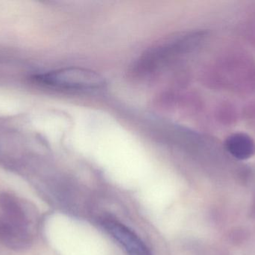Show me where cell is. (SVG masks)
I'll list each match as a JSON object with an SVG mask.
<instances>
[{"label":"cell","instance_id":"6","mask_svg":"<svg viewBox=\"0 0 255 255\" xmlns=\"http://www.w3.org/2000/svg\"><path fill=\"white\" fill-rule=\"evenodd\" d=\"M225 148L229 154L239 160H247L255 153V144L250 136L239 133L231 135L225 142Z\"/></svg>","mask_w":255,"mask_h":255},{"label":"cell","instance_id":"1","mask_svg":"<svg viewBox=\"0 0 255 255\" xmlns=\"http://www.w3.org/2000/svg\"><path fill=\"white\" fill-rule=\"evenodd\" d=\"M34 82L49 88L92 91L104 88L106 80L97 72L81 67H66L32 76Z\"/></svg>","mask_w":255,"mask_h":255},{"label":"cell","instance_id":"5","mask_svg":"<svg viewBox=\"0 0 255 255\" xmlns=\"http://www.w3.org/2000/svg\"><path fill=\"white\" fill-rule=\"evenodd\" d=\"M0 208L3 217L12 223L28 229L29 220L22 202L10 193H0Z\"/></svg>","mask_w":255,"mask_h":255},{"label":"cell","instance_id":"2","mask_svg":"<svg viewBox=\"0 0 255 255\" xmlns=\"http://www.w3.org/2000/svg\"><path fill=\"white\" fill-rule=\"evenodd\" d=\"M201 32L181 33L169 36L158 42L147 51L142 57V64L146 68L158 67L181 54L188 52L202 40Z\"/></svg>","mask_w":255,"mask_h":255},{"label":"cell","instance_id":"3","mask_svg":"<svg viewBox=\"0 0 255 255\" xmlns=\"http://www.w3.org/2000/svg\"><path fill=\"white\" fill-rule=\"evenodd\" d=\"M105 229L124 247L128 255H152L140 238L122 223L106 220Z\"/></svg>","mask_w":255,"mask_h":255},{"label":"cell","instance_id":"4","mask_svg":"<svg viewBox=\"0 0 255 255\" xmlns=\"http://www.w3.org/2000/svg\"><path fill=\"white\" fill-rule=\"evenodd\" d=\"M0 241L7 248L21 252L31 247L32 238L28 229L1 217H0Z\"/></svg>","mask_w":255,"mask_h":255}]
</instances>
